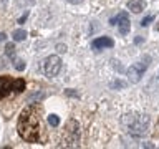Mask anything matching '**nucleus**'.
Wrapping results in <instances>:
<instances>
[{
	"label": "nucleus",
	"mask_w": 159,
	"mask_h": 149,
	"mask_svg": "<svg viewBox=\"0 0 159 149\" xmlns=\"http://www.w3.org/2000/svg\"><path fill=\"white\" fill-rule=\"evenodd\" d=\"M48 124H50V126H53V128H57L60 124V118L57 116V114H50V116H48Z\"/></svg>",
	"instance_id": "nucleus-11"
},
{
	"label": "nucleus",
	"mask_w": 159,
	"mask_h": 149,
	"mask_svg": "<svg viewBox=\"0 0 159 149\" xmlns=\"http://www.w3.org/2000/svg\"><path fill=\"white\" fill-rule=\"evenodd\" d=\"M40 116H38V108L35 104H30L20 113L18 123H17V131L20 138L25 139L27 142H38L40 139Z\"/></svg>",
	"instance_id": "nucleus-1"
},
{
	"label": "nucleus",
	"mask_w": 159,
	"mask_h": 149,
	"mask_svg": "<svg viewBox=\"0 0 159 149\" xmlns=\"http://www.w3.org/2000/svg\"><path fill=\"white\" fill-rule=\"evenodd\" d=\"M156 30H157V32H159V22L156 23Z\"/></svg>",
	"instance_id": "nucleus-22"
},
{
	"label": "nucleus",
	"mask_w": 159,
	"mask_h": 149,
	"mask_svg": "<svg viewBox=\"0 0 159 149\" xmlns=\"http://www.w3.org/2000/svg\"><path fill=\"white\" fill-rule=\"evenodd\" d=\"M15 68H17L18 71H23V70H25V61H23V60H17V63H15Z\"/></svg>",
	"instance_id": "nucleus-13"
},
{
	"label": "nucleus",
	"mask_w": 159,
	"mask_h": 149,
	"mask_svg": "<svg viewBox=\"0 0 159 149\" xmlns=\"http://www.w3.org/2000/svg\"><path fill=\"white\" fill-rule=\"evenodd\" d=\"M124 86H126V83L119 81V79H118V81H113V83H111V88H124Z\"/></svg>",
	"instance_id": "nucleus-15"
},
{
	"label": "nucleus",
	"mask_w": 159,
	"mask_h": 149,
	"mask_svg": "<svg viewBox=\"0 0 159 149\" xmlns=\"http://www.w3.org/2000/svg\"><path fill=\"white\" fill-rule=\"evenodd\" d=\"M27 17H28V12H25V15H22V17H20V20H18V23H23L25 20H27Z\"/></svg>",
	"instance_id": "nucleus-16"
},
{
	"label": "nucleus",
	"mask_w": 159,
	"mask_h": 149,
	"mask_svg": "<svg viewBox=\"0 0 159 149\" xmlns=\"http://www.w3.org/2000/svg\"><path fill=\"white\" fill-rule=\"evenodd\" d=\"M128 8L133 10L134 13H139V12H143V10L146 8V2H144V0H129Z\"/></svg>",
	"instance_id": "nucleus-9"
},
{
	"label": "nucleus",
	"mask_w": 159,
	"mask_h": 149,
	"mask_svg": "<svg viewBox=\"0 0 159 149\" xmlns=\"http://www.w3.org/2000/svg\"><path fill=\"white\" fill-rule=\"evenodd\" d=\"M12 37H13L15 42H22V40L27 38V32H25V30H22V28H18V30H15V32H13Z\"/></svg>",
	"instance_id": "nucleus-10"
},
{
	"label": "nucleus",
	"mask_w": 159,
	"mask_h": 149,
	"mask_svg": "<svg viewBox=\"0 0 159 149\" xmlns=\"http://www.w3.org/2000/svg\"><path fill=\"white\" fill-rule=\"evenodd\" d=\"M123 126L126 128V131L131 136H143L148 133V126H149V118L146 114H126L123 118Z\"/></svg>",
	"instance_id": "nucleus-2"
},
{
	"label": "nucleus",
	"mask_w": 159,
	"mask_h": 149,
	"mask_svg": "<svg viewBox=\"0 0 159 149\" xmlns=\"http://www.w3.org/2000/svg\"><path fill=\"white\" fill-rule=\"evenodd\" d=\"M78 123L75 119H70L66 123V131H65V146H78Z\"/></svg>",
	"instance_id": "nucleus-6"
},
{
	"label": "nucleus",
	"mask_w": 159,
	"mask_h": 149,
	"mask_svg": "<svg viewBox=\"0 0 159 149\" xmlns=\"http://www.w3.org/2000/svg\"><path fill=\"white\" fill-rule=\"evenodd\" d=\"M66 94H68V96H76V98H78V93L71 91V89H66Z\"/></svg>",
	"instance_id": "nucleus-17"
},
{
	"label": "nucleus",
	"mask_w": 159,
	"mask_h": 149,
	"mask_svg": "<svg viewBox=\"0 0 159 149\" xmlns=\"http://www.w3.org/2000/svg\"><path fill=\"white\" fill-rule=\"evenodd\" d=\"M109 23H111V25H118L119 33H121V35H128L129 28H131V22H129V17H128L126 12H121L118 17L111 18V20H109Z\"/></svg>",
	"instance_id": "nucleus-7"
},
{
	"label": "nucleus",
	"mask_w": 159,
	"mask_h": 149,
	"mask_svg": "<svg viewBox=\"0 0 159 149\" xmlns=\"http://www.w3.org/2000/svg\"><path fill=\"white\" fill-rule=\"evenodd\" d=\"M134 43H138V45L143 43V38H141V37H136V38H134Z\"/></svg>",
	"instance_id": "nucleus-18"
},
{
	"label": "nucleus",
	"mask_w": 159,
	"mask_h": 149,
	"mask_svg": "<svg viewBox=\"0 0 159 149\" xmlns=\"http://www.w3.org/2000/svg\"><path fill=\"white\" fill-rule=\"evenodd\" d=\"M5 38H7V35H5V33H2V32H0V42H3V40Z\"/></svg>",
	"instance_id": "nucleus-20"
},
{
	"label": "nucleus",
	"mask_w": 159,
	"mask_h": 149,
	"mask_svg": "<svg viewBox=\"0 0 159 149\" xmlns=\"http://www.w3.org/2000/svg\"><path fill=\"white\" fill-rule=\"evenodd\" d=\"M25 79L22 78H10V76H0V99H5L10 94H17L25 91Z\"/></svg>",
	"instance_id": "nucleus-3"
},
{
	"label": "nucleus",
	"mask_w": 159,
	"mask_h": 149,
	"mask_svg": "<svg viewBox=\"0 0 159 149\" xmlns=\"http://www.w3.org/2000/svg\"><path fill=\"white\" fill-rule=\"evenodd\" d=\"M45 74H47L48 78H53L57 76L60 73V70H61V58L58 56V55H52V56H48L45 60Z\"/></svg>",
	"instance_id": "nucleus-5"
},
{
	"label": "nucleus",
	"mask_w": 159,
	"mask_h": 149,
	"mask_svg": "<svg viewBox=\"0 0 159 149\" xmlns=\"http://www.w3.org/2000/svg\"><path fill=\"white\" fill-rule=\"evenodd\" d=\"M5 53H7V56L12 58L15 55V45L13 43H7V47H5Z\"/></svg>",
	"instance_id": "nucleus-12"
},
{
	"label": "nucleus",
	"mask_w": 159,
	"mask_h": 149,
	"mask_svg": "<svg viewBox=\"0 0 159 149\" xmlns=\"http://www.w3.org/2000/svg\"><path fill=\"white\" fill-rule=\"evenodd\" d=\"M149 61H151V56H144L141 63H134V65H131V66L128 68L126 74H128L129 83H138L139 79H141V76L144 74V71H146Z\"/></svg>",
	"instance_id": "nucleus-4"
},
{
	"label": "nucleus",
	"mask_w": 159,
	"mask_h": 149,
	"mask_svg": "<svg viewBox=\"0 0 159 149\" xmlns=\"http://www.w3.org/2000/svg\"><path fill=\"white\" fill-rule=\"evenodd\" d=\"M113 47H114V42L109 37H99L91 42L93 50H103V48H113Z\"/></svg>",
	"instance_id": "nucleus-8"
},
{
	"label": "nucleus",
	"mask_w": 159,
	"mask_h": 149,
	"mask_svg": "<svg viewBox=\"0 0 159 149\" xmlns=\"http://www.w3.org/2000/svg\"><path fill=\"white\" fill-rule=\"evenodd\" d=\"M143 147H149V149H152V147H154V144H148V142H144V144H143Z\"/></svg>",
	"instance_id": "nucleus-19"
},
{
	"label": "nucleus",
	"mask_w": 159,
	"mask_h": 149,
	"mask_svg": "<svg viewBox=\"0 0 159 149\" xmlns=\"http://www.w3.org/2000/svg\"><path fill=\"white\" fill-rule=\"evenodd\" d=\"M152 20H154V17H152V15H149V17H146V18L141 20V25H143V27H148V25L152 22Z\"/></svg>",
	"instance_id": "nucleus-14"
},
{
	"label": "nucleus",
	"mask_w": 159,
	"mask_h": 149,
	"mask_svg": "<svg viewBox=\"0 0 159 149\" xmlns=\"http://www.w3.org/2000/svg\"><path fill=\"white\" fill-rule=\"evenodd\" d=\"M66 2H70V3H80L81 0H66Z\"/></svg>",
	"instance_id": "nucleus-21"
}]
</instances>
